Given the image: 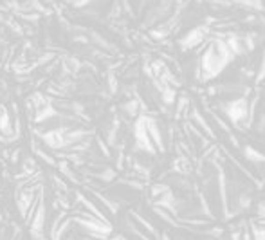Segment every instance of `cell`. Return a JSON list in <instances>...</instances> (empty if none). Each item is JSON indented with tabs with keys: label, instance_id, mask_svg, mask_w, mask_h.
<instances>
[{
	"label": "cell",
	"instance_id": "cell-1",
	"mask_svg": "<svg viewBox=\"0 0 265 240\" xmlns=\"http://www.w3.org/2000/svg\"><path fill=\"white\" fill-rule=\"evenodd\" d=\"M226 112L234 123H238L240 119H244L247 116V101L246 98H234L233 101L227 103Z\"/></svg>",
	"mask_w": 265,
	"mask_h": 240
},
{
	"label": "cell",
	"instance_id": "cell-2",
	"mask_svg": "<svg viewBox=\"0 0 265 240\" xmlns=\"http://www.w3.org/2000/svg\"><path fill=\"white\" fill-rule=\"evenodd\" d=\"M202 36H204L202 29H193V31H190L186 36H184V40H181V47L182 49L195 47V45H198V43L202 42Z\"/></svg>",
	"mask_w": 265,
	"mask_h": 240
}]
</instances>
